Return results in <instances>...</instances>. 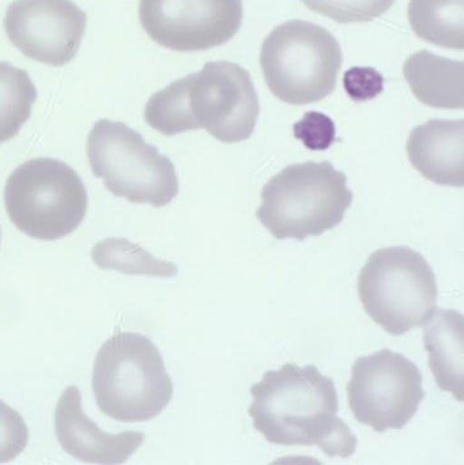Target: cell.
Segmentation results:
<instances>
[{"label": "cell", "mask_w": 464, "mask_h": 465, "mask_svg": "<svg viewBox=\"0 0 464 465\" xmlns=\"http://www.w3.org/2000/svg\"><path fill=\"white\" fill-rule=\"evenodd\" d=\"M403 76L421 104L440 110H463L464 63L428 50L413 54L403 64Z\"/></svg>", "instance_id": "obj_15"}, {"label": "cell", "mask_w": 464, "mask_h": 465, "mask_svg": "<svg viewBox=\"0 0 464 465\" xmlns=\"http://www.w3.org/2000/svg\"><path fill=\"white\" fill-rule=\"evenodd\" d=\"M92 388L101 412L121 422L149 421L173 397V383L158 347L133 332L116 333L101 346Z\"/></svg>", "instance_id": "obj_3"}, {"label": "cell", "mask_w": 464, "mask_h": 465, "mask_svg": "<svg viewBox=\"0 0 464 465\" xmlns=\"http://www.w3.org/2000/svg\"><path fill=\"white\" fill-rule=\"evenodd\" d=\"M91 257L100 269L119 271L125 275L173 277L178 273L176 264L152 256L125 238L102 239L92 248Z\"/></svg>", "instance_id": "obj_18"}, {"label": "cell", "mask_w": 464, "mask_h": 465, "mask_svg": "<svg viewBox=\"0 0 464 465\" xmlns=\"http://www.w3.org/2000/svg\"><path fill=\"white\" fill-rule=\"evenodd\" d=\"M55 432L60 445L75 460L88 464H123L144 441L143 432L107 434L83 412L82 394L70 385L55 410Z\"/></svg>", "instance_id": "obj_12"}, {"label": "cell", "mask_w": 464, "mask_h": 465, "mask_svg": "<svg viewBox=\"0 0 464 465\" xmlns=\"http://www.w3.org/2000/svg\"><path fill=\"white\" fill-rule=\"evenodd\" d=\"M257 218L272 237L304 241L337 227L351 206L348 178L330 162L291 164L263 186Z\"/></svg>", "instance_id": "obj_4"}, {"label": "cell", "mask_w": 464, "mask_h": 465, "mask_svg": "<svg viewBox=\"0 0 464 465\" xmlns=\"http://www.w3.org/2000/svg\"><path fill=\"white\" fill-rule=\"evenodd\" d=\"M343 85L354 101H370L383 91V76L373 68H351L343 76Z\"/></svg>", "instance_id": "obj_22"}, {"label": "cell", "mask_w": 464, "mask_h": 465, "mask_svg": "<svg viewBox=\"0 0 464 465\" xmlns=\"http://www.w3.org/2000/svg\"><path fill=\"white\" fill-rule=\"evenodd\" d=\"M145 34L178 53H195L227 44L243 21L242 0H140Z\"/></svg>", "instance_id": "obj_10"}, {"label": "cell", "mask_w": 464, "mask_h": 465, "mask_svg": "<svg viewBox=\"0 0 464 465\" xmlns=\"http://www.w3.org/2000/svg\"><path fill=\"white\" fill-rule=\"evenodd\" d=\"M259 114L250 73L231 62L205 64L153 94L144 108L146 124L165 136L203 129L227 144L250 139Z\"/></svg>", "instance_id": "obj_2"}, {"label": "cell", "mask_w": 464, "mask_h": 465, "mask_svg": "<svg viewBox=\"0 0 464 465\" xmlns=\"http://www.w3.org/2000/svg\"><path fill=\"white\" fill-rule=\"evenodd\" d=\"M0 239H2V232H0Z\"/></svg>", "instance_id": "obj_23"}, {"label": "cell", "mask_w": 464, "mask_h": 465, "mask_svg": "<svg viewBox=\"0 0 464 465\" xmlns=\"http://www.w3.org/2000/svg\"><path fill=\"white\" fill-rule=\"evenodd\" d=\"M253 428L282 447H318L330 458L354 455L358 439L339 413L332 379L317 366L284 364L251 387Z\"/></svg>", "instance_id": "obj_1"}, {"label": "cell", "mask_w": 464, "mask_h": 465, "mask_svg": "<svg viewBox=\"0 0 464 465\" xmlns=\"http://www.w3.org/2000/svg\"><path fill=\"white\" fill-rule=\"evenodd\" d=\"M429 365L441 391L464 401V317L459 312L437 309L424 324Z\"/></svg>", "instance_id": "obj_14"}, {"label": "cell", "mask_w": 464, "mask_h": 465, "mask_svg": "<svg viewBox=\"0 0 464 465\" xmlns=\"http://www.w3.org/2000/svg\"><path fill=\"white\" fill-rule=\"evenodd\" d=\"M294 135L311 151H326L335 142L336 127L326 114L311 111L295 124Z\"/></svg>", "instance_id": "obj_21"}, {"label": "cell", "mask_w": 464, "mask_h": 465, "mask_svg": "<svg viewBox=\"0 0 464 465\" xmlns=\"http://www.w3.org/2000/svg\"><path fill=\"white\" fill-rule=\"evenodd\" d=\"M358 292L369 317L392 336L424 326L437 311L434 271L421 253L402 245L371 253L359 275Z\"/></svg>", "instance_id": "obj_6"}, {"label": "cell", "mask_w": 464, "mask_h": 465, "mask_svg": "<svg viewBox=\"0 0 464 465\" xmlns=\"http://www.w3.org/2000/svg\"><path fill=\"white\" fill-rule=\"evenodd\" d=\"M27 444L28 428L24 417L0 401V464L15 460Z\"/></svg>", "instance_id": "obj_20"}, {"label": "cell", "mask_w": 464, "mask_h": 465, "mask_svg": "<svg viewBox=\"0 0 464 465\" xmlns=\"http://www.w3.org/2000/svg\"><path fill=\"white\" fill-rule=\"evenodd\" d=\"M6 213L28 237L56 241L78 229L88 209L79 174L54 158H36L19 165L5 183Z\"/></svg>", "instance_id": "obj_7"}, {"label": "cell", "mask_w": 464, "mask_h": 465, "mask_svg": "<svg viewBox=\"0 0 464 465\" xmlns=\"http://www.w3.org/2000/svg\"><path fill=\"white\" fill-rule=\"evenodd\" d=\"M416 36L443 49H464V0H410Z\"/></svg>", "instance_id": "obj_16"}, {"label": "cell", "mask_w": 464, "mask_h": 465, "mask_svg": "<svg viewBox=\"0 0 464 465\" xmlns=\"http://www.w3.org/2000/svg\"><path fill=\"white\" fill-rule=\"evenodd\" d=\"M311 11L340 25L365 24L381 17L396 0H301Z\"/></svg>", "instance_id": "obj_19"}, {"label": "cell", "mask_w": 464, "mask_h": 465, "mask_svg": "<svg viewBox=\"0 0 464 465\" xmlns=\"http://www.w3.org/2000/svg\"><path fill=\"white\" fill-rule=\"evenodd\" d=\"M36 100L37 89L28 73L0 63V144L21 132Z\"/></svg>", "instance_id": "obj_17"}, {"label": "cell", "mask_w": 464, "mask_h": 465, "mask_svg": "<svg viewBox=\"0 0 464 465\" xmlns=\"http://www.w3.org/2000/svg\"><path fill=\"white\" fill-rule=\"evenodd\" d=\"M87 155L94 176L116 197L163 208L177 196L171 159L125 124L98 120L88 134Z\"/></svg>", "instance_id": "obj_8"}, {"label": "cell", "mask_w": 464, "mask_h": 465, "mask_svg": "<svg viewBox=\"0 0 464 465\" xmlns=\"http://www.w3.org/2000/svg\"><path fill=\"white\" fill-rule=\"evenodd\" d=\"M5 28L25 56L63 66L78 54L87 15L72 0H15L6 9Z\"/></svg>", "instance_id": "obj_11"}, {"label": "cell", "mask_w": 464, "mask_h": 465, "mask_svg": "<svg viewBox=\"0 0 464 465\" xmlns=\"http://www.w3.org/2000/svg\"><path fill=\"white\" fill-rule=\"evenodd\" d=\"M260 64L275 97L303 106L335 91L342 53L326 28L292 19L270 32L261 47Z\"/></svg>", "instance_id": "obj_5"}, {"label": "cell", "mask_w": 464, "mask_h": 465, "mask_svg": "<svg viewBox=\"0 0 464 465\" xmlns=\"http://www.w3.org/2000/svg\"><path fill=\"white\" fill-rule=\"evenodd\" d=\"M406 151L412 167L426 180L440 186L463 187V119H432L415 127Z\"/></svg>", "instance_id": "obj_13"}, {"label": "cell", "mask_w": 464, "mask_h": 465, "mask_svg": "<svg viewBox=\"0 0 464 465\" xmlns=\"http://www.w3.org/2000/svg\"><path fill=\"white\" fill-rule=\"evenodd\" d=\"M346 391L356 421L380 434L405 428L426 397L418 366L387 349L356 360Z\"/></svg>", "instance_id": "obj_9"}]
</instances>
